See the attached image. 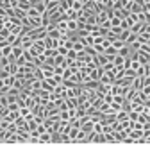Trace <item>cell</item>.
I'll return each mask as SVG.
<instances>
[{"instance_id":"26","label":"cell","mask_w":150,"mask_h":145,"mask_svg":"<svg viewBox=\"0 0 150 145\" xmlns=\"http://www.w3.org/2000/svg\"><path fill=\"white\" fill-rule=\"evenodd\" d=\"M14 61H16V63H18V65H20V66H23V65H25V63H27V59H25V56H20V58H16V59H14Z\"/></svg>"},{"instance_id":"4","label":"cell","mask_w":150,"mask_h":145,"mask_svg":"<svg viewBox=\"0 0 150 145\" xmlns=\"http://www.w3.org/2000/svg\"><path fill=\"white\" fill-rule=\"evenodd\" d=\"M105 20H109V9H102V11H98V13H97V22H98V25L104 23Z\"/></svg>"},{"instance_id":"1","label":"cell","mask_w":150,"mask_h":145,"mask_svg":"<svg viewBox=\"0 0 150 145\" xmlns=\"http://www.w3.org/2000/svg\"><path fill=\"white\" fill-rule=\"evenodd\" d=\"M55 27H57L63 34H70V29H68V18H66V16L55 22Z\"/></svg>"},{"instance_id":"2","label":"cell","mask_w":150,"mask_h":145,"mask_svg":"<svg viewBox=\"0 0 150 145\" xmlns=\"http://www.w3.org/2000/svg\"><path fill=\"white\" fill-rule=\"evenodd\" d=\"M23 52H25V48L22 47V45H13V54H11V61H14L16 58H20V56H23Z\"/></svg>"},{"instance_id":"6","label":"cell","mask_w":150,"mask_h":145,"mask_svg":"<svg viewBox=\"0 0 150 145\" xmlns=\"http://www.w3.org/2000/svg\"><path fill=\"white\" fill-rule=\"evenodd\" d=\"M27 14H29L30 18H34V16H41L43 13H41L40 9H38V6H36V4H32V6L29 7V11H27Z\"/></svg>"},{"instance_id":"19","label":"cell","mask_w":150,"mask_h":145,"mask_svg":"<svg viewBox=\"0 0 150 145\" xmlns=\"http://www.w3.org/2000/svg\"><path fill=\"white\" fill-rule=\"evenodd\" d=\"M38 125H40V124H38L34 118H32V120H27V129H29V131H32V129H38Z\"/></svg>"},{"instance_id":"28","label":"cell","mask_w":150,"mask_h":145,"mask_svg":"<svg viewBox=\"0 0 150 145\" xmlns=\"http://www.w3.org/2000/svg\"><path fill=\"white\" fill-rule=\"evenodd\" d=\"M6 43H9V41H7V38H6L4 34H0V47H4Z\"/></svg>"},{"instance_id":"16","label":"cell","mask_w":150,"mask_h":145,"mask_svg":"<svg viewBox=\"0 0 150 145\" xmlns=\"http://www.w3.org/2000/svg\"><path fill=\"white\" fill-rule=\"evenodd\" d=\"M125 45H127V43H125L123 40H120V38H118V40H115V41H112V47H115L116 50H120V48H123Z\"/></svg>"},{"instance_id":"3","label":"cell","mask_w":150,"mask_h":145,"mask_svg":"<svg viewBox=\"0 0 150 145\" xmlns=\"http://www.w3.org/2000/svg\"><path fill=\"white\" fill-rule=\"evenodd\" d=\"M40 143H45V145L54 143V133H48V131L41 133V134H40Z\"/></svg>"},{"instance_id":"7","label":"cell","mask_w":150,"mask_h":145,"mask_svg":"<svg viewBox=\"0 0 150 145\" xmlns=\"http://www.w3.org/2000/svg\"><path fill=\"white\" fill-rule=\"evenodd\" d=\"M143 84H145V82H143V77H141V75H136V77H134V81H132V88L139 92V90L143 88Z\"/></svg>"},{"instance_id":"27","label":"cell","mask_w":150,"mask_h":145,"mask_svg":"<svg viewBox=\"0 0 150 145\" xmlns=\"http://www.w3.org/2000/svg\"><path fill=\"white\" fill-rule=\"evenodd\" d=\"M100 27H104V29H107V31H109V29L112 27V22H111V20H105L104 23H100Z\"/></svg>"},{"instance_id":"9","label":"cell","mask_w":150,"mask_h":145,"mask_svg":"<svg viewBox=\"0 0 150 145\" xmlns=\"http://www.w3.org/2000/svg\"><path fill=\"white\" fill-rule=\"evenodd\" d=\"M34 63H36L38 66H41V65H45V63H47V54H45V52H41V54H38V56L34 58Z\"/></svg>"},{"instance_id":"21","label":"cell","mask_w":150,"mask_h":145,"mask_svg":"<svg viewBox=\"0 0 150 145\" xmlns=\"http://www.w3.org/2000/svg\"><path fill=\"white\" fill-rule=\"evenodd\" d=\"M7 18H9V14H7V9L0 6V20H7Z\"/></svg>"},{"instance_id":"23","label":"cell","mask_w":150,"mask_h":145,"mask_svg":"<svg viewBox=\"0 0 150 145\" xmlns=\"http://www.w3.org/2000/svg\"><path fill=\"white\" fill-rule=\"evenodd\" d=\"M61 136V143H73V140L70 138V134H59Z\"/></svg>"},{"instance_id":"24","label":"cell","mask_w":150,"mask_h":145,"mask_svg":"<svg viewBox=\"0 0 150 145\" xmlns=\"http://www.w3.org/2000/svg\"><path fill=\"white\" fill-rule=\"evenodd\" d=\"M130 48H132V52L139 50V48H141V41H139V40H136L134 43H130Z\"/></svg>"},{"instance_id":"31","label":"cell","mask_w":150,"mask_h":145,"mask_svg":"<svg viewBox=\"0 0 150 145\" xmlns=\"http://www.w3.org/2000/svg\"><path fill=\"white\" fill-rule=\"evenodd\" d=\"M148 117H150V113H148Z\"/></svg>"},{"instance_id":"30","label":"cell","mask_w":150,"mask_h":145,"mask_svg":"<svg viewBox=\"0 0 150 145\" xmlns=\"http://www.w3.org/2000/svg\"><path fill=\"white\" fill-rule=\"evenodd\" d=\"M57 2H61V0H57Z\"/></svg>"},{"instance_id":"15","label":"cell","mask_w":150,"mask_h":145,"mask_svg":"<svg viewBox=\"0 0 150 145\" xmlns=\"http://www.w3.org/2000/svg\"><path fill=\"white\" fill-rule=\"evenodd\" d=\"M30 6H32L30 0H20V2H18V7H22V9H25V11H29Z\"/></svg>"},{"instance_id":"8","label":"cell","mask_w":150,"mask_h":145,"mask_svg":"<svg viewBox=\"0 0 150 145\" xmlns=\"http://www.w3.org/2000/svg\"><path fill=\"white\" fill-rule=\"evenodd\" d=\"M129 113H130V109H125V107H123L122 111H118V113H116V120H118V122L127 120V118H129Z\"/></svg>"},{"instance_id":"18","label":"cell","mask_w":150,"mask_h":145,"mask_svg":"<svg viewBox=\"0 0 150 145\" xmlns=\"http://www.w3.org/2000/svg\"><path fill=\"white\" fill-rule=\"evenodd\" d=\"M102 68H104V72H115V70H116V66H115V63H112V61L105 63V65H104Z\"/></svg>"},{"instance_id":"11","label":"cell","mask_w":150,"mask_h":145,"mask_svg":"<svg viewBox=\"0 0 150 145\" xmlns=\"http://www.w3.org/2000/svg\"><path fill=\"white\" fill-rule=\"evenodd\" d=\"M132 25H134V18L130 16V14L125 18V20H122V27H123V29H130Z\"/></svg>"},{"instance_id":"14","label":"cell","mask_w":150,"mask_h":145,"mask_svg":"<svg viewBox=\"0 0 150 145\" xmlns=\"http://www.w3.org/2000/svg\"><path fill=\"white\" fill-rule=\"evenodd\" d=\"M77 13H82V9H84V4L81 2V0H73V6H71Z\"/></svg>"},{"instance_id":"22","label":"cell","mask_w":150,"mask_h":145,"mask_svg":"<svg viewBox=\"0 0 150 145\" xmlns=\"http://www.w3.org/2000/svg\"><path fill=\"white\" fill-rule=\"evenodd\" d=\"M136 40H138V34H136V32H130V36L127 38V41H125V43H127V45H130V43H134Z\"/></svg>"},{"instance_id":"13","label":"cell","mask_w":150,"mask_h":145,"mask_svg":"<svg viewBox=\"0 0 150 145\" xmlns=\"http://www.w3.org/2000/svg\"><path fill=\"white\" fill-rule=\"evenodd\" d=\"M55 50H57V54H61V56H68V52H70V48L66 47V45H57V47H55Z\"/></svg>"},{"instance_id":"29","label":"cell","mask_w":150,"mask_h":145,"mask_svg":"<svg viewBox=\"0 0 150 145\" xmlns=\"http://www.w3.org/2000/svg\"><path fill=\"white\" fill-rule=\"evenodd\" d=\"M145 141H146V143H150V134H146V136H145Z\"/></svg>"},{"instance_id":"25","label":"cell","mask_w":150,"mask_h":145,"mask_svg":"<svg viewBox=\"0 0 150 145\" xmlns=\"http://www.w3.org/2000/svg\"><path fill=\"white\" fill-rule=\"evenodd\" d=\"M129 118H130V120H139V113H138V111H130V113H129Z\"/></svg>"},{"instance_id":"17","label":"cell","mask_w":150,"mask_h":145,"mask_svg":"<svg viewBox=\"0 0 150 145\" xmlns=\"http://www.w3.org/2000/svg\"><path fill=\"white\" fill-rule=\"evenodd\" d=\"M79 129H81V127H73V125L70 127V133H68V134H70V138L73 140V143H75V138H77V133H79Z\"/></svg>"},{"instance_id":"10","label":"cell","mask_w":150,"mask_h":145,"mask_svg":"<svg viewBox=\"0 0 150 145\" xmlns=\"http://www.w3.org/2000/svg\"><path fill=\"white\" fill-rule=\"evenodd\" d=\"M125 61H127V58H125V56H122V54H116L115 59H112L115 66H123V65H125Z\"/></svg>"},{"instance_id":"12","label":"cell","mask_w":150,"mask_h":145,"mask_svg":"<svg viewBox=\"0 0 150 145\" xmlns=\"http://www.w3.org/2000/svg\"><path fill=\"white\" fill-rule=\"evenodd\" d=\"M143 29H145V23H143V22H134V25L130 27V31H132V32H136V34H139Z\"/></svg>"},{"instance_id":"20","label":"cell","mask_w":150,"mask_h":145,"mask_svg":"<svg viewBox=\"0 0 150 145\" xmlns=\"http://www.w3.org/2000/svg\"><path fill=\"white\" fill-rule=\"evenodd\" d=\"M130 32H132V31H130V29H123V31H122V34H120V40L127 41V38H129V36H130Z\"/></svg>"},{"instance_id":"5","label":"cell","mask_w":150,"mask_h":145,"mask_svg":"<svg viewBox=\"0 0 150 145\" xmlns=\"http://www.w3.org/2000/svg\"><path fill=\"white\" fill-rule=\"evenodd\" d=\"M81 40L84 41L86 48H88V47H93V45H95V36H93V34H84V36H81Z\"/></svg>"}]
</instances>
